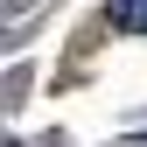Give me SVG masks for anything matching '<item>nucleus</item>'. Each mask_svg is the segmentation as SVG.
<instances>
[{
  "instance_id": "f257e3e1",
  "label": "nucleus",
  "mask_w": 147,
  "mask_h": 147,
  "mask_svg": "<svg viewBox=\"0 0 147 147\" xmlns=\"http://www.w3.org/2000/svg\"><path fill=\"white\" fill-rule=\"evenodd\" d=\"M112 28L119 35H147V0H112Z\"/></svg>"
}]
</instances>
